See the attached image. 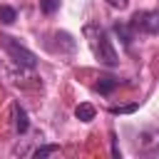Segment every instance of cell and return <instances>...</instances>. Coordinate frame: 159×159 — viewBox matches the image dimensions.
<instances>
[{"label":"cell","instance_id":"cell-13","mask_svg":"<svg viewBox=\"0 0 159 159\" xmlns=\"http://www.w3.org/2000/svg\"><path fill=\"white\" fill-rule=\"evenodd\" d=\"M107 2H109L114 10H124V7L129 5V0H107Z\"/></svg>","mask_w":159,"mask_h":159},{"label":"cell","instance_id":"cell-3","mask_svg":"<svg viewBox=\"0 0 159 159\" xmlns=\"http://www.w3.org/2000/svg\"><path fill=\"white\" fill-rule=\"evenodd\" d=\"M129 27L134 32H144V35H157L159 32V12L157 10H137L129 20Z\"/></svg>","mask_w":159,"mask_h":159},{"label":"cell","instance_id":"cell-7","mask_svg":"<svg viewBox=\"0 0 159 159\" xmlns=\"http://www.w3.org/2000/svg\"><path fill=\"white\" fill-rule=\"evenodd\" d=\"M75 117H77L80 122H92V119H94V107L87 104V102H82V104L75 107Z\"/></svg>","mask_w":159,"mask_h":159},{"label":"cell","instance_id":"cell-8","mask_svg":"<svg viewBox=\"0 0 159 159\" xmlns=\"http://www.w3.org/2000/svg\"><path fill=\"white\" fill-rule=\"evenodd\" d=\"M117 84H119V80H114V77H102V80L94 84V89H97L99 94H109Z\"/></svg>","mask_w":159,"mask_h":159},{"label":"cell","instance_id":"cell-12","mask_svg":"<svg viewBox=\"0 0 159 159\" xmlns=\"http://www.w3.org/2000/svg\"><path fill=\"white\" fill-rule=\"evenodd\" d=\"M57 7H60V0H40V10H42L45 15L57 12Z\"/></svg>","mask_w":159,"mask_h":159},{"label":"cell","instance_id":"cell-5","mask_svg":"<svg viewBox=\"0 0 159 159\" xmlns=\"http://www.w3.org/2000/svg\"><path fill=\"white\" fill-rule=\"evenodd\" d=\"M12 122H15V132H17V134H25L27 127H30L27 112H25L20 104H12Z\"/></svg>","mask_w":159,"mask_h":159},{"label":"cell","instance_id":"cell-11","mask_svg":"<svg viewBox=\"0 0 159 159\" xmlns=\"http://www.w3.org/2000/svg\"><path fill=\"white\" fill-rule=\"evenodd\" d=\"M137 109V102H132V104H114V107H109V112L112 114H132Z\"/></svg>","mask_w":159,"mask_h":159},{"label":"cell","instance_id":"cell-1","mask_svg":"<svg viewBox=\"0 0 159 159\" xmlns=\"http://www.w3.org/2000/svg\"><path fill=\"white\" fill-rule=\"evenodd\" d=\"M84 40H87V45H89V50H92V55L99 65H104V67H117L119 65V55H117L109 35L102 25L87 22L84 25Z\"/></svg>","mask_w":159,"mask_h":159},{"label":"cell","instance_id":"cell-2","mask_svg":"<svg viewBox=\"0 0 159 159\" xmlns=\"http://www.w3.org/2000/svg\"><path fill=\"white\" fill-rule=\"evenodd\" d=\"M0 45L5 47V52L10 55V60H12L15 65L27 67V70L37 67V57H35V52H30L27 47H22L17 40H12V37H0Z\"/></svg>","mask_w":159,"mask_h":159},{"label":"cell","instance_id":"cell-6","mask_svg":"<svg viewBox=\"0 0 159 159\" xmlns=\"http://www.w3.org/2000/svg\"><path fill=\"white\" fill-rule=\"evenodd\" d=\"M114 32L122 37V45H124V47L132 45V40H134V30H132L129 25H124V22H114Z\"/></svg>","mask_w":159,"mask_h":159},{"label":"cell","instance_id":"cell-9","mask_svg":"<svg viewBox=\"0 0 159 159\" xmlns=\"http://www.w3.org/2000/svg\"><path fill=\"white\" fill-rule=\"evenodd\" d=\"M15 17H17L15 7H10V5H0V22H2V25H12Z\"/></svg>","mask_w":159,"mask_h":159},{"label":"cell","instance_id":"cell-4","mask_svg":"<svg viewBox=\"0 0 159 159\" xmlns=\"http://www.w3.org/2000/svg\"><path fill=\"white\" fill-rule=\"evenodd\" d=\"M139 152L142 154H157L159 152V132H144L139 139Z\"/></svg>","mask_w":159,"mask_h":159},{"label":"cell","instance_id":"cell-10","mask_svg":"<svg viewBox=\"0 0 159 159\" xmlns=\"http://www.w3.org/2000/svg\"><path fill=\"white\" fill-rule=\"evenodd\" d=\"M57 152H60L57 144H47V147H37V149L32 152V157H35V159H42V157H50V154H57Z\"/></svg>","mask_w":159,"mask_h":159}]
</instances>
